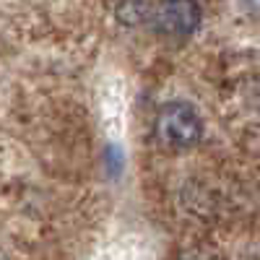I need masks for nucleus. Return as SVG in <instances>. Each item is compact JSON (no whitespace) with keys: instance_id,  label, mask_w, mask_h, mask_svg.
I'll return each mask as SVG.
<instances>
[{"instance_id":"f257e3e1","label":"nucleus","mask_w":260,"mask_h":260,"mask_svg":"<svg viewBox=\"0 0 260 260\" xmlns=\"http://www.w3.org/2000/svg\"><path fill=\"white\" fill-rule=\"evenodd\" d=\"M203 122L198 112L185 102H169L156 117V141L169 151H182L201 141Z\"/></svg>"},{"instance_id":"7ed1b4c3","label":"nucleus","mask_w":260,"mask_h":260,"mask_svg":"<svg viewBox=\"0 0 260 260\" xmlns=\"http://www.w3.org/2000/svg\"><path fill=\"white\" fill-rule=\"evenodd\" d=\"M117 21L125 26H141L151 21V3L148 0H117Z\"/></svg>"},{"instance_id":"39448f33","label":"nucleus","mask_w":260,"mask_h":260,"mask_svg":"<svg viewBox=\"0 0 260 260\" xmlns=\"http://www.w3.org/2000/svg\"><path fill=\"white\" fill-rule=\"evenodd\" d=\"M0 260H6V255H3V252H0Z\"/></svg>"},{"instance_id":"20e7f679","label":"nucleus","mask_w":260,"mask_h":260,"mask_svg":"<svg viewBox=\"0 0 260 260\" xmlns=\"http://www.w3.org/2000/svg\"><path fill=\"white\" fill-rule=\"evenodd\" d=\"M242 3H245V8H247V11L260 13V0H242Z\"/></svg>"},{"instance_id":"423d86ee","label":"nucleus","mask_w":260,"mask_h":260,"mask_svg":"<svg viewBox=\"0 0 260 260\" xmlns=\"http://www.w3.org/2000/svg\"><path fill=\"white\" fill-rule=\"evenodd\" d=\"M257 260H260V252H257Z\"/></svg>"},{"instance_id":"f03ea898","label":"nucleus","mask_w":260,"mask_h":260,"mask_svg":"<svg viewBox=\"0 0 260 260\" xmlns=\"http://www.w3.org/2000/svg\"><path fill=\"white\" fill-rule=\"evenodd\" d=\"M151 24L167 37H187L201 26V6L195 0H159L151 8Z\"/></svg>"}]
</instances>
